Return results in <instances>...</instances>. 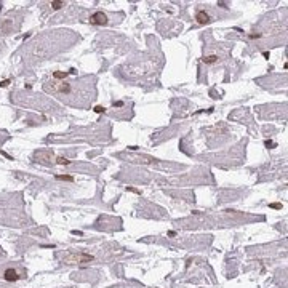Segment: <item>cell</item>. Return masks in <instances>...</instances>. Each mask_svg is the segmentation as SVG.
Listing matches in <instances>:
<instances>
[{
    "label": "cell",
    "instance_id": "6da1fadb",
    "mask_svg": "<svg viewBox=\"0 0 288 288\" xmlns=\"http://www.w3.org/2000/svg\"><path fill=\"white\" fill-rule=\"evenodd\" d=\"M64 263L67 264H72V263H90L93 261V254L90 253H83V251H80V253H75V251H69L67 254H64Z\"/></svg>",
    "mask_w": 288,
    "mask_h": 288
},
{
    "label": "cell",
    "instance_id": "7a4b0ae2",
    "mask_svg": "<svg viewBox=\"0 0 288 288\" xmlns=\"http://www.w3.org/2000/svg\"><path fill=\"white\" fill-rule=\"evenodd\" d=\"M90 24L93 26H106L107 24V16L103 11H96L90 16Z\"/></svg>",
    "mask_w": 288,
    "mask_h": 288
},
{
    "label": "cell",
    "instance_id": "3957f363",
    "mask_svg": "<svg viewBox=\"0 0 288 288\" xmlns=\"http://www.w3.org/2000/svg\"><path fill=\"white\" fill-rule=\"evenodd\" d=\"M51 157H53V154L50 152V150H37V152H35L37 162H42V163H48L47 160H50Z\"/></svg>",
    "mask_w": 288,
    "mask_h": 288
},
{
    "label": "cell",
    "instance_id": "277c9868",
    "mask_svg": "<svg viewBox=\"0 0 288 288\" xmlns=\"http://www.w3.org/2000/svg\"><path fill=\"white\" fill-rule=\"evenodd\" d=\"M3 278L7 282H16L18 278H19V274H18V271L16 269H7V271L3 272Z\"/></svg>",
    "mask_w": 288,
    "mask_h": 288
},
{
    "label": "cell",
    "instance_id": "5b68a950",
    "mask_svg": "<svg viewBox=\"0 0 288 288\" xmlns=\"http://www.w3.org/2000/svg\"><path fill=\"white\" fill-rule=\"evenodd\" d=\"M195 19H197L198 24H208V23L211 21V16H210L207 11H198V13L195 14Z\"/></svg>",
    "mask_w": 288,
    "mask_h": 288
},
{
    "label": "cell",
    "instance_id": "8992f818",
    "mask_svg": "<svg viewBox=\"0 0 288 288\" xmlns=\"http://www.w3.org/2000/svg\"><path fill=\"white\" fill-rule=\"evenodd\" d=\"M67 75H70V74H69V70H67V72H63V70H55V72H53V79H55V80L66 79Z\"/></svg>",
    "mask_w": 288,
    "mask_h": 288
},
{
    "label": "cell",
    "instance_id": "52a82bcc",
    "mask_svg": "<svg viewBox=\"0 0 288 288\" xmlns=\"http://www.w3.org/2000/svg\"><path fill=\"white\" fill-rule=\"evenodd\" d=\"M202 61H203L205 64H213L218 61V56L216 55H210V56H205V58H202Z\"/></svg>",
    "mask_w": 288,
    "mask_h": 288
},
{
    "label": "cell",
    "instance_id": "ba28073f",
    "mask_svg": "<svg viewBox=\"0 0 288 288\" xmlns=\"http://www.w3.org/2000/svg\"><path fill=\"white\" fill-rule=\"evenodd\" d=\"M56 179H58V181H69V183H72L74 178L69 176V174H56Z\"/></svg>",
    "mask_w": 288,
    "mask_h": 288
},
{
    "label": "cell",
    "instance_id": "9c48e42d",
    "mask_svg": "<svg viewBox=\"0 0 288 288\" xmlns=\"http://www.w3.org/2000/svg\"><path fill=\"white\" fill-rule=\"evenodd\" d=\"M61 7H64V2H61V0H55V2H51V8H53V10H59Z\"/></svg>",
    "mask_w": 288,
    "mask_h": 288
},
{
    "label": "cell",
    "instance_id": "30bf717a",
    "mask_svg": "<svg viewBox=\"0 0 288 288\" xmlns=\"http://www.w3.org/2000/svg\"><path fill=\"white\" fill-rule=\"evenodd\" d=\"M56 163H58V165H69L70 160L64 159V157H58V159H56Z\"/></svg>",
    "mask_w": 288,
    "mask_h": 288
},
{
    "label": "cell",
    "instance_id": "8fae6325",
    "mask_svg": "<svg viewBox=\"0 0 288 288\" xmlns=\"http://www.w3.org/2000/svg\"><path fill=\"white\" fill-rule=\"evenodd\" d=\"M269 207H271V208H274V210H282V203H271Z\"/></svg>",
    "mask_w": 288,
    "mask_h": 288
},
{
    "label": "cell",
    "instance_id": "7c38bea8",
    "mask_svg": "<svg viewBox=\"0 0 288 288\" xmlns=\"http://www.w3.org/2000/svg\"><path fill=\"white\" fill-rule=\"evenodd\" d=\"M104 111L106 109L103 107V106H96V107H94V112H98V114H101V112H104Z\"/></svg>",
    "mask_w": 288,
    "mask_h": 288
},
{
    "label": "cell",
    "instance_id": "4fadbf2b",
    "mask_svg": "<svg viewBox=\"0 0 288 288\" xmlns=\"http://www.w3.org/2000/svg\"><path fill=\"white\" fill-rule=\"evenodd\" d=\"M266 146H267V147H274V146H275V142H274V141H269V139H267V141H266Z\"/></svg>",
    "mask_w": 288,
    "mask_h": 288
},
{
    "label": "cell",
    "instance_id": "5bb4252c",
    "mask_svg": "<svg viewBox=\"0 0 288 288\" xmlns=\"http://www.w3.org/2000/svg\"><path fill=\"white\" fill-rule=\"evenodd\" d=\"M8 83H10V80H2V82H0V87H7Z\"/></svg>",
    "mask_w": 288,
    "mask_h": 288
},
{
    "label": "cell",
    "instance_id": "9a60e30c",
    "mask_svg": "<svg viewBox=\"0 0 288 288\" xmlns=\"http://www.w3.org/2000/svg\"><path fill=\"white\" fill-rule=\"evenodd\" d=\"M261 34H250V38H259Z\"/></svg>",
    "mask_w": 288,
    "mask_h": 288
},
{
    "label": "cell",
    "instance_id": "2e32d148",
    "mask_svg": "<svg viewBox=\"0 0 288 288\" xmlns=\"http://www.w3.org/2000/svg\"><path fill=\"white\" fill-rule=\"evenodd\" d=\"M114 106H117V107H122V106H123V103H122V101H117V103H114Z\"/></svg>",
    "mask_w": 288,
    "mask_h": 288
},
{
    "label": "cell",
    "instance_id": "e0dca14e",
    "mask_svg": "<svg viewBox=\"0 0 288 288\" xmlns=\"http://www.w3.org/2000/svg\"><path fill=\"white\" fill-rule=\"evenodd\" d=\"M128 191L130 192H135V194H139V191H136V189H133V187H128Z\"/></svg>",
    "mask_w": 288,
    "mask_h": 288
},
{
    "label": "cell",
    "instance_id": "ac0fdd59",
    "mask_svg": "<svg viewBox=\"0 0 288 288\" xmlns=\"http://www.w3.org/2000/svg\"><path fill=\"white\" fill-rule=\"evenodd\" d=\"M72 234H74V235H82V232H80V231H72Z\"/></svg>",
    "mask_w": 288,
    "mask_h": 288
},
{
    "label": "cell",
    "instance_id": "d6986e66",
    "mask_svg": "<svg viewBox=\"0 0 288 288\" xmlns=\"http://www.w3.org/2000/svg\"><path fill=\"white\" fill-rule=\"evenodd\" d=\"M168 235H170V237H174V235H176V232H174V231H170V232H168Z\"/></svg>",
    "mask_w": 288,
    "mask_h": 288
}]
</instances>
